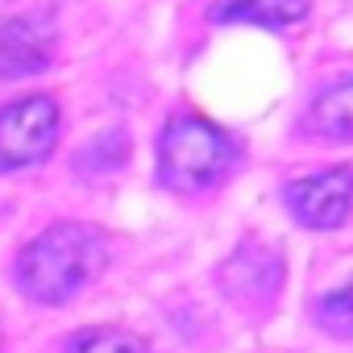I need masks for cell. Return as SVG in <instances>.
I'll return each instance as SVG.
<instances>
[{
    "label": "cell",
    "instance_id": "obj_1",
    "mask_svg": "<svg viewBox=\"0 0 353 353\" xmlns=\"http://www.w3.org/2000/svg\"><path fill=\"white\" fill-rule=\"evenodd\" d=\"M104 266V241L88 225H50L17 258V283L38 303L71 299Z\"/></svg>",
    "mask_w": 353,
    "mask_h": 353
},
{
    "label": "cell",
    "instance_id": "obj_2",
    "mask_svg": "<svg viewBox=\"0 0 353 353\" xmlns=\"http://www.w3.org/2000/svg\"><path fill=\"white\" fill-rule=\"evenodd\" d=\"M233 166V141L200 121V117H174L162 129L158 145V179L170 192H204L221 183Z\"/></svg>",
    "mask_w": 353,
    "mask_h": 353
},
{
    "label": "cell",
    "instance_id": "obj_3",
    "mask_svg": "<svg viewBox=\"0 0 353 353\" xmlns=\"http://www.w3.org/2000/svg\"><path fill=\"white\" fill-rule=\"evenodd\" d=\"M59 104L50 96H26L0 108V166H34L54 150Z\"/></svg>",
    "mask_w": 353,
    "mask_h": 353
},
{
    "label": "cell",
    "instance_id": "obj_4",
    "mask_svg": "<svg viewBox=\"0 0 353 353\" xmlns=\"http://www.w3.org/2000/svg\"><path fill=\"white\" fill-rule=\"evenodd\" d=\"M283 274H287V266H283V254L274 245L241 241L229 254V262L221 266V287L241 307H266V303H274V295L283 287Z\"/></svg>",
    "mask_w": 353,
    "mask_h": 353
},
{
    "label": "cell",
    "instance_id": "obj_5",
    "mask_svg": "<svg viewBox=\"0 0 353 353\" xmlns=\"http://www.w3.org/2000/svg\"><path fill=\"white\" fill-rule=\"evenodd\" d=\"M287 204L312 229H336V225H345V216L353 208V170L336 166V170H324V174H312V179L291 183L287 188Z\"/></svg>",
    "mask_w": 353,
    "mask_h": 353
},
{
    "label": "cell",
    "instance_id": "obj_6",
    "mask_svg": "<svg viewBox=\"0 0 353 353\" xmlns=\"http://www.w3.org/2000/svg\"><path fill=\"white\" fill-rule=\"evenodd\" d=\"M54 59V30L42 17L0 21V75H30Z\"/></svg>",
    "mask_w": 353,
    "mask_h": 353
},
{
    "label": "cell",
    "instance_id": "obj_7",
    "mask_svg": "<svg viewBox=\"0 0 353 353\" xmlns=\"http://www.w3.org/2000/svg\"><path fill=\"white\" fill-rule=\"evenodd\" d=\"M307 17V0H225L212 9L216 26H266V30H283Z\"/></svg>",
    "mask_w": 353,
    "mask_h": 353
},
{
    "label": "cell",
    "instance_id": "obj_8",
    "mask_svg": "<svg viewBox=\"0 0 353 353\" xmlns=\"http://www.w3.org/2000/svg\"><path fill=\"white\" fill-rule=\"evenodd\" d=\"M303 125H307V133H320V137H332V141L353 137V75L336 79L332 88H324L312 100Z\"/></svg>",
    "mask_w": 353,
    "mask_h": 353
},
{
    "label": "cell",
    "instance_id": "obj_9",
    "mask_svg": "<svg viewBox=\"0 0 353 353\" xmlns=\"http://www.w3.org/2000/svg\"><path fill=\"white\" fill-rule=\"evenodd\" d=\"M67 353H154V349L125 328H88L67 345Z\"/></svg>",
    "mask_w": 353,
    "mask_h": 353
},
{
    "label": "cell",
    "instance_id": "obj_10",
    "mask_svg": "<svg viewBox=\"0 0 353 353\" xmlns=\"http://www.w3.org/2000/svg\"><path fill=\"white\" fill-rule=\"evenodd\" d=\"M125 154H129V141H125V133H121V129L100 133L92 145H83V150H79V170H88V174H96V170H112V166H121V162H125Z\"/></svg>",
    "mask_w": 353,
    "mask_h": 353
},
{
    "label": "cell",
    "instance_id": "obj_11",
    "mask_svg": "<svg viewBox=\"0 0 353 353\" xmlns=\"http://www.w3.org/2000/svg\"><path fill=\"white\" fill-rule=\"evenodd\" d=\"M316 320L336 336H353V279L316 303Z\"/></svg>",
    "mask_w": 353,
    "mask_h": 353
}]
</instances>
